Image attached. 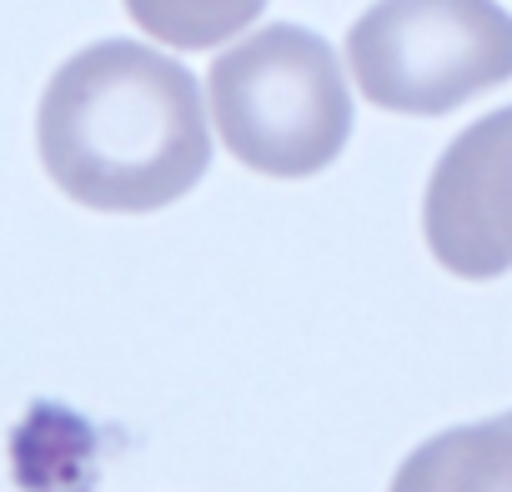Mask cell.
Segmentation results:
<instances>
[{
  "instance_id": "obj_4",
  "label": "cell",
  "mask_w": 512,
  "mask_h": 492,
  "mask_svg": "<svg viewBox=\"0 0 512 492\" xmlns=\"http://www.w3.org/2000/svg\"><path fill=\"white\" fill-rule=\"evenodd\" d=\"M432 257L487 282L512 267V106L467 126L437 161L422 201Z\"/></svg>"
},
{
  "instance_id": "obj_2",
  "label": "cell",
  "mask_w": 512,
  "mask_h": 492,
  "mask_svg": "<svg viewBox=\"0 0 512 492\" xmlns=\"http://www.w3.org/2000/svg\"><path fill=\"white\" fill-rule=\"evenodd\" d=\"M211 116L236 161L262 176H312L352 136L337 51L307 26H267L211 66Z\"/></svg>"
},
{
  "instance_id": "obj_5",
  "label": "cell",
  "mask_w": 512,
  "mask_h": 492,
  "mask_svg": "<svg viewBox=\"0 0 512 492\" xmlns=\"http://www.w3.org/2000/svg\"><path fill=\"white\" fill-rule=\"evenodd\" d=\"M392 492H512V412L422 442L397 467Z\"/></svg>"
},
{
  "instance_id": "obj_6",
  "label": "cell",
  "mask_w": 512,
  "mask_h": 492,
  "mask_svg": "<svg viewBox=\"0 0 512 492\" xmlns=\"http://www.w3.org/2000/svg\"><path fill=\"white\" fill-rule=\"evenodd\" d=\"M262 6L267 0H126V11L141 31L181 51H201L236 36L241 26L262 16Z\"/></svg>"
},
{
  "instance_id": "obj_3",
  "label": "cell",
  "mask_w": 512,
  "mask_h": 492,
  "mask_svg": "<svg viewBox=\"0 0 512 492\" xmlns=\"http://www.w3.org/2000/svg\"><path fill=\"white\" fill-rule=\"evenodd\" d=\"M362 96L402 116H447L512 81V16L497 0H377L347 31Z\"/></svg>"
},
{
  "instance_id": "obj_1",
  "label": "cell",
  "mask_w": 512,
  "mask_h": 492,
  "mask_svg": "<svg viewBox=\"0 0 512 492\" xmlns=\"http://www.w3.org/2000/svg\"><path fill=\"white\" fill-rule=\"evenodd\" d=\"M36 146L51 181L96 211L171 206L211 166L196 76L141 41L71 56L41 96Z\"/></svg>"
}]
</instances>
